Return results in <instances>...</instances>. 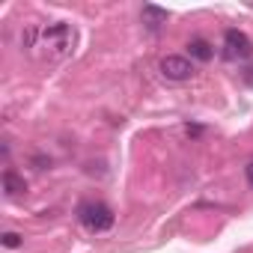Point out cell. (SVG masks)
I'll list each match as a JSON object with an SVG mask.
<instances>
[{
  "label": "cell",
  "instance_id": "6da1fadb",
  "mask_svg": "<svg viewBox=\"0 0 253 253\" xmlns=\"http://www.w3.org/2000/svg\"><path fill=\"white\" fill-rule=\"evenodd\" d=\"M24 45L30 51H39L51 60H63L75 48V30L63 21L48 24V27H27L24 30Z\"/></svg>",
  "mask_w": 253,
  "mask_h": 253
},
{
  "label": "cell",
  "instance_id": "7a4b0ae2",
  "mask_svg": "<svg viewBox=\"0 0 253 253\" xmlns=\"http://www.w3.org/2000/svg\"><path fill=\"white\" fill-rule=\"evenodd\" d=\"M78 217H81V223L89 232H107L113 226V220H116L113 211H110V206H104V203H81Z\"/></svg>",
  "mask_w": 253,
  "mask_h": 253
},
{
  "label": "cell",
  "instance_id": "3957f363",
  "mask_svg": "<svg viewBox=\"0 0 253 253\" xmlns=\"http://www.w3.org/2000/svg\"><path fill=\"white\" fill-rule=\"evenodd\" d=\"M223 57L226 60H247V57H253V42L241 30H226L223 33Z\"/></svg>",
  "mask_w": 253,
  "mask_h": 253
},
{
  "label": "cell",
  "instance_id": "277c9868",
  "mask_svg": "<svg viewBox=\"0 0 253 253\" xmlns=\"http://www.w3.org/2000/svg\"><path fill=\"white\" fill-rule=\"evenodd\" d=\"M161 75H164L167 81H191V78H194V63H191L188 57L170 54V57L161 60Z\"/></svg>",
  "mask_w": 253,
  "mask_h": 253
},
{
  "label": "cell",
  "instance_id": "5b68a950",
  "mask_svg": "<svg viewBox=\"0 0 253 253\" xmlns=\"http://www.w3.org/2000/svg\"><path fill=\"white\" fill-rule=\"evenodd\" d=\"M3 191H6L9 197H18V194L27 191V182H24L15 170H3Z\"/></svg>",
  "mask_w": 253,
  "mask_h": 253
},
{
  "label": "cell",
  "instance_id": "8992f818",
  "mask_svg": "<svg viewBox=\"0 0 253 253\" xmlns=\"http://www.w3.org/2000/svg\"><path fill=\"white\" fill-rule=\"evenodd\" d=\"M188 51H191V57L200 60V63H209V60L214 57V51H211V45H209L206 39H191V42H188Z\"/></svg>",
  "mask_w": 253,
  "mask_h": 253
},
{
  "label": "cell",
  "instance_id": "52a82bcc",
  "mask_svg": "<svg viewBox=\"0 0 253 253\" xmlns=\"http://www.w3.org/2000/svg\"><path fill=\"white\" fill-rule=\"evenodd\" d=\"M143 18H146V24L155 30V27H161V24L167 21V12L158 9V6H143Z\"/></svg>",
  "mask_w": 253,
  "mask_h": 253
},
{
  "label": "cell",
  "instance_id": "ba28073f",
  "mask_svg": "<svg viewBox=\"0 0 253 253\" xmlns=\"http://www.w3.org/2000/svg\"><path fill=\"white\" fill-rule=\"evenodd\" d=\"M18 244H21L18 232H3V247H18Z\"/></svg>",
  "mask_w": 253,
  "mask_h": 253
},
{
  "label": "cell",
  "instance_id": "9c48e42d",
  "mask_svg": "<svg viewBox=\"0 0 253 253\" xmlns=\"http://www.w3.org/2000/svg\"><path fill=\"white\" fill-rule=\"evenodd\" d=\"M247 182H250V188H253V161L247 164Z\"/></svg>",
  "mask_w": 253,
  "mask_h": 253
},
{
  "label": "cell",
  "instance_id": "30bf717a",
  "mask_svg": "<svg viewBox=\"0 0 253 253\" xmlns=\"http://www.w3.org/2000/svg\"><path fill=\"white\" fill-rule=\"evenodd\" d=\"M247 81H253V66H250V69H247Z\"/></svg>",
  "mask_w": 253,
  "mask_h": 253
}]
</instances>
